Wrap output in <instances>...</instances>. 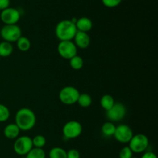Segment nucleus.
I'll return each mask as SVG.
<instances>
[{"label":"nucleus","instance_id":"1","mask_svg":"<svg viewBox=\"0 0 158 158\" xmlns=\"http://www.w3.org/2000/svg\"><path fill=\"white\" fill-rule=\"evenodd\" d=\"M36 122L35 112L29 108H21L17 111L15 116V123L21 131H29L32 129Z\"/></svg>","mask_w":158,"mask_h":158},{"label":"nucleus","instance_id":"2","mask_svg":"<svg viewBox=\"0 0 158 158\" xmlns=\"http://www.w3.org/2000/svg\"><path fill=\"white\" fill-rule=\"evenodd\" d=\"M77 29L73 22L70 20H64L57 23L55 29V34L60 41L63 40H73Z\"/></svg>","mask_w":158,"mask_h":158},{"label":"nucleus","instance_id":"3","mask_svg":"<svg viewBox=\"0 0 158 158\" xmlns=\"http://www.w3.org/2000/svg\"><path fill=\"white\" fill-rule=\"evenodd\" d=\"M80 94V91L77 88L68 85L60 90L59 93V99L64 105H71L77 103Z\"/></svg>","mask_w":158,"mask_h":158},{"label":"nucleus","instance_id":"4","mask_svg":"<svg viewBox=\"0 0 158 158\" xmlns=\"http://www.w3.org/2000/svg\"><path fill=\"white\" fill-rule=\"evenodd\" d=\"M128 147L131 148L133 153H141L146 151L149 146V139L146 135L143 133H138V134L134 135L128 143Z\"/></svg>","mask_w":158,"mask_h":158},{"label":"nucleus","instance_id":"5","mask_svg":"<svg viewBox=\"0 0 158 158\" xmlns=\"http://www.w3.org/2000/svg\"><path fill=\"white\" fill-rule=\"evenodd\" d=\"M0 36L5 41L13 43L22 36V29L17 24L4 25L0 30Z\"/></svg>","mask_w":158,"mask_h":158},{"label":"nucleus","instance_id":"6","mask_svg":"<svg viewBox=\"0 0 158 158\" xmlns=\"http://www.w3.org/2000/svg\"><path fill=\"white\" fill-rule=\"evenodd\" d=\"M32 138L28 136H18L13 143V150L16 154L26 156L32 149Z\"/></svg>","mask_w":158,"mask_h":158},{"label":"nucleus","instance_id":"7","mask_svg":"<svg viewBox=\"0 0 158 158\" xmlns=\"http://www.w3.org/2000/svg\"><path fill=\"white\" fill-rule=\"evenodd\" d=\"M57 50L63 58L69 60L73 57L77 55L78 48L73 40H63L60 41L57 46Z\"/></svg>","mask_w":158,"mask_h":158},{"label":"nucleus","instance_id":"8","mask_svg":"<svg viewBox=\"0 0 158 158\" xmlns=\"http://www.w3.org/2000/svg\"><path fill=\"white\" fill-rule=\"evenodd\" d=\"M83 126L78 121L71 120L66 122L63 127V135L68 139H76L81 135Z\"/></svg>","mask_w":158,"mask_h":158},{"label":"nucleus","instance_id":"9","mask_svg":"<svg viewBox=\"0 0 158 158\" xmlns=\"http://www.w3.org/2000/svg\"><path fill=\"white\" fill-rule=\"evenodd\" d=\"M127 114V108L121 102H115L114 105L106 111V118L110 122H119L124 119Z\"/></svg>","mask_w":158,"mask_h":158},{"label":"nucleus","instance_id":"10","mask_svg":"<svg viewBox=\"0 0 158 158\" xmlns=\"http://www.w3.org/2000/svg\"><path fill=\"white\" fill-rule=\"evenodd\" d=\"M20 17L21 14L19 11L15 8L10 7V6L3 9L0 13V19L4 25L16 24L19 21Z\"/></svg>","mask_w":158,"mask_h":158},{"label":"nucleus","instance_id":"11","mask_svg":"<svg viewBox=\"0 0 158 158\" xmlns=\"http://www.w3.org/2000/svg\"><path fill=\"white\" fill-rule=\"evenodd\" d=\"M134 136L133 130L129 125L126 124H121L116 126L115 133H114V138L121 143H128Z\"/></svg>","mask_w":158,"mask_h":158},{"label":"nucleus","instance_id":"12","mask_svg":"<svg viewBox=\"0 0 158 158\" xmlns=\"http://www.w3.org/2000/svg\"><path fill=\"white\" fill-rule=\"evenodd\" d=\"M73 40L77 47L80 49H86L90 44V37L88 33L82 32V31L77 30Z\"/></svg>","mask_w":158,"mask_h":158},{"label":"nucleus","instance_id":"13","mask_svg":"<svg viewBox=\"0 0 158 158\" xmlns=\"http://www.w3.org/2000/svg\"><path fill=\"white\" fill-rule=\"evenodd\" d=\"M75 25L77 30L82 31V32L85 33H88L89 31H90L93 28L92 20L86 16H83L77 19Z\"/></svg>","mask_w":158,"mask_h":158},{"label":"nucleus","instance_id":"14","mask_svg":"<svg viewBox=\"0 0 158 158\" xmlns=\"http://www.w3.org/2000/svg\"><path fill=\"white\" fill-rule=\"evenodd\" d=\"M20 131L21 130L19 129V128L16 124L9 123L5 127L4 130H3V133H4V136L7 139H15L19 136Z\"/></svg>","mask_w":158,"mask_h":158},{"label":"nucleus","instance_id":"15","mask_svg":"<svg viewBox=\"0 0 158 158\" xmlns=\"http://www.w3.org/2000/svg\"><path fill=\"white\" fill-rule=\"evenodd\" d=\"M12 52H13V46L12 43L5 41V40L0 43V57H9L12 54Z\"/></svg>","mask_w":158,"mask_h":158},{"label":"nucleus","instance_id":"16","mask_svg":"<svg viewBox=\"0 0 158 158\" xmlns=\"http://www.w3.org/2000/svg\"><path fill=\"white\" fill-rule=\"evenodd\" d=\"M115 130V124L112 122H110V121L103 123L101 127L102 133H103V136H106V137H111V136H114Z\"/></svg>","mask_w":158,"mask_h":158},{"label":"nucleus","instance_id":"17","mask_svg":"<svg viewBox=\"0 0 158 158\" xmlns=\"http://www.w3.org/2000/svg\"><path fill=\"white\" fill-rule=\"evenodd\" d=\"M17 47L20 51L26 52L28 51L31 47V42L28 37L22 35L16 41Z\"/></svg>","mask_w":158,"mask_h":158},{"label":"nucleus","instance_id":"18","mask_svg":"<svg viewBox=\"0 0 158 158\" xmlns=\"http://www.w3.org/2000/svg\"><path fill=\"white\" fill-rule=\"evenodd\" d=\"M100 103L102 108L106 110V111H107L114 105L115 100H114V97L110 94H104L100 99Z\"/></svg>","mask_w":158,"mask_h":158},{"label":"nucleus","instance_id":"19","mask_svg":"<svg viewBox=\"0 0 158 158\" xmlns=\"http://www.w3.org/2000/svg\"><path fill=\"white\" fill-rule=\"evenodd\" d=\"M92 102V97L90 96V94H87V93H83V94H80L77 103H78L79 105L83 108H87V107L90 106Z\"/></svg>","mask_w":158,"mask_h":158},{"label":"nucleus","instance_id":"20","mask_svg":"<svg viewBox=\"0 0 158 158\" xmlns=\"http://www.w3.org/2000/svg\"><path fill=\"white\" fill-rule=\"evenodd\" d=\"M69 61L71 68L73 70H76V71H79V70L82 69L83 64H84V60L79 55H76L73 57L72 58L69 59Z\"/></svg>","mask_w":158,"mask_h":158},{"label":"nucleus","instance_id":"21","mask_svg":"<svg viewBox=\"0 0 158 158\" xmlns=\"http://www.w3.org/2000/svg\"><path fill=\"white\" fill-rule=\"evenodd\" d=\"M49 158H66V151L62 147H56L49 152Z\"/></svg>","mask_w":158,"mask_h":158},{"label":"nucleus","instance_id":"22","mask_svg":"<svg viewBox=\"0 0 158 158\" xmlns=\"http://www.w3.org/2000/svg\"><path fill=\"white\" fill-rule=\"evenodd\" d=\"M26 158H46V153L43 148L32 147V150L26 155Z\"/></svg>","mask_w":158,"mask_h":158},{"label":"nucleus","instance_id":"23","mask_svg":"<svg viewBox=\"0 0 158 158\" xmlns=\"http://www.w3.org/2000/svg\"><path fill=\"white\" fill-rule=\"evenodd\" d=\"M33 147L36 148H43L46 143V139L43 135H36L32 139Z\"/></svg>","mask_w":158,"mask_h":158},{"label":"nucleus","instance_id":"24","mask_svg":"<svg viewBox=\"0 0 158 158\" xmlns=\"http://www.w3.org/2000/svg\"><path fill=\"white\" fill-rule=\"evenodd\" d=\"M10 116L9 108L3 104H0V122H6Z\"/></svg>","mask_w":158,"mask_h":158},{"label":"nucleus","instance_id":"25","mask_svg":"<svg viewBox=\"0 0 158 158\" xmlns=\"http://www.w3.org/2000/svg\"><path fill=\"white\" fill-rule=\"evenodd\" d=\"M133 151L128 146L123 147L119 153L120 158H131L133 157Z\"/></svg>","mask_w":158,"mask_h":158},{"label":"nucleus","instance_id":"26","mask_svg":"<svg viewBox=\"0 0 158 158\" xmlns=\"http://www.w3.org/2000/svg\"><path fill=\"white\" fill-rule=\"evenodd\" d=\"M122 0H102V2L106 7L114 8L121 3Z\"/></svg>","mask_w":158,"mask_h":158},{"label":"nucleus","instance_id":"27","mask_svg":"<svg viewBox=\"0 0 158 158\" xmlns=\"http://www.w3.org/2000/svg\"><path fill=\"white\" fill-rule=\"evenodd\" d=\"M66 158H80V153L76 149H71L66 151Z\"/></svg>","mask_w":158,"mask_h":158},{"label":"nucleus","instance_id":"28","mask_svg":"<svg viewBox=\"0 0 158 158\" xmlns=\"http://www.w3.org/2000/svg\"><path fill=\"white\" fill-rule=\"evenodd\" d=\"M10 6V0H0V11L9 7Z\"/></svg>","mask_w":158,"mask_h":158},{"label":"nucleus","instance_id":"29","mask_svg":"<svg viewBox=\"0 0 158 158\" xmlns=\"http://www.w3.org/2000/svg\"><path fill=\"white\" fill-rule=\"evenodd\" d=\"M141 158H157V156L154 152L148 151L145 152V153L142 155Z\"/></svg>","mask_w":158,"mask_h":158},{"label":"nucleus","instance_id":"30","mask_svg":"<svg viewBox=\"0 0 158 158\" xmlns=\"http://www.w3.org/2000/svg\"><path fill=\"white\" fill-rule=\"evenodd\" d=\"M131 158H138V157H135V156H133V157H131Z\"/></svg>","mask_w":158,"mask_h":158},{"label":"nucleus","instance_id":"31","mask_svg":"<svg viewBox=\"0 0 158 158\" xmlns=\"http://www.w3.org/2000/svg\"><path fill=\"white\" fill-rule=\"evenodd\" d=\"M0 60H1V57H0Z\"/></svg>","mask_w":158,"mask_h":158}]
</instances>
